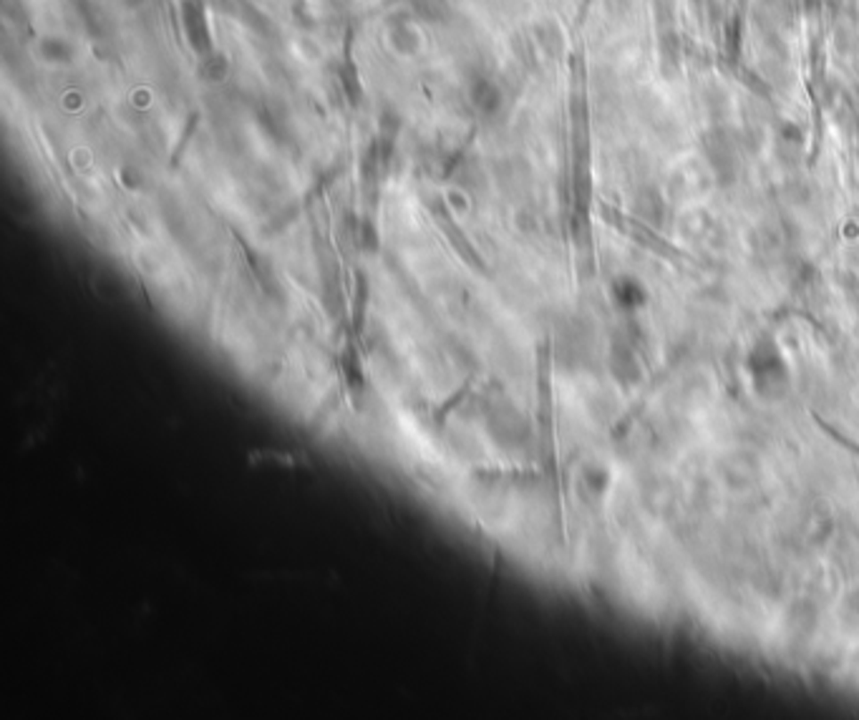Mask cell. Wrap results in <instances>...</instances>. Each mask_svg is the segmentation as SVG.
<instances>
[{"label": "cell", "instance_id": "cell-7", "mask_svg": "<svg viewBox=\"0 0 859 720\" xmlns=\"http://www.w3.org/2000/svg\"><path fill=\"white\" fill-rule=\"evenodd\" d=\"M132 3H139V0H132Z\"/></svg>", "mask_w": 859, "mask_h": 720}, {"label": "cell", "instance_id": "cell-1", "mask_svg": "<svg viewBox=\"0 0 859 720\" xmlns=\"http://www.w3.org/2000/svg\"><path fill=\"white\" fill-rule=\"evenodd\" d=\"M179 15H182V26H184L187 44L192 45L194 53H197L199 59L212 53V33H209L205 3H202V0H182Z\"/></svg>", "mask_w": 859, "mask_h": 720}, {"label": "cell", "instance_id": "cell-2", "mask_svg": "<svg viewBox=\"0 0 859 720\" xmlns=\"http://www.w3.org/2000/svg\"><path fill=\"white\" fill-rule=\"evenodd\" d=\"M469 101H472L476 111H482L484 117H490L494 111H499V106H502V91H499V86H497L494 81L479 76V78H474V81L469 84Z\"/></svg>", "mask_w": 859, "mask_h": 720}, {"label": "cell", "instance_id": "cell-6", "mask_svg": "<svg viewBox=\"0 0 859 720\" xmlns=\"http://www.w3.org/2000/svg\"><path fill=\"white\" fill-rule=\"evenodd\" d=\"M409 3H411V11L429 23L444 20L449 15V0H409Z\"/></svg>", "mask_w": 859, "mask_h": 720}, {"label": "cell", "instance_id": "cell-3", "mask_svg": "<svg viewBox=\"0 0 859 720\" xmlns=\"http://www.w3.org/2000/svg\"><path fill=\"white\" fill-rule=\"evenodd\" d=\"M388 44L401 56H416L421 51V36L409 20H393L388 26Z\"/></svg>", "mask_w": 859, "mask_h": 720}, {"label": "cell", "instance_id": "cell-4", "mask_svg": "<svg viewBox=\"0 0 859 720\" xmlns=\"http://www.w3.org/2000/svg\"><path fill=\"white\" fill-rule=\"evenodd\" d=\"M38 56L48 61V63L66 66V63L74 61V45H71V41L61 38V36H44V38L38 41Z\"/></svg>", "mask_w": 859, "mask_h": 720}, {"label": "cell", "instance_id": "cell-5", "mask_svg": "<svg viewBox=\"0 0 859 720\" xmlns=\"http://www.w3.org/2000/svg\"><path fill=\"white\" fill-rule=\"evenodd\" d=\"M227 71H230V63H227L224 56L215 53V51L207 53V56H202V63H199V78H202V81L220 84V81H224Z\"/></svg>", "mask_w": 859, "mask_h": 720}]
</instances>
